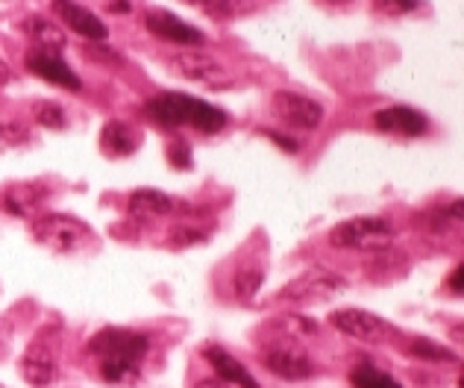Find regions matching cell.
<instances>
[{
  "mask_svg": "<svg viewBox=\"0 0 464 388\" xmlns=\"http://www.w3.org/2000/svg\"><path fill=\"white\" fill-rule=\"evenodd\" d=\"M450 282H453V291H456V294H461V268H456V270H453V279H450Z\"/></svg>",
  "mask_w": 464,
  "mask_h": 388,
  "instance_id": "d6a6232c",
  "label": "cell"
},
{
  "mask_svg": "<svg viewBox=\"0 0 464 388\" xmlns=\"http://www.w3.org/2000/svg\"><path fill=\"white\" fill-rule=\"evenodd\" d=\"M168 156L174 165H180V168H188L192 165V159H188V147H185V141H174V145L168 147Z\"/></svg>",
  "mask_w": 464,
  "mask_h": 388,
  "instance_id": "83f0119b",
  "label": "cell"
},
{
  "mask_svg": "<svg viewBox=\"0 0 464 388\" xmlns=\"http://www.w3.org/2000/svg\"><path fill=\"white\" fill-rule=\"evenodd\" d=\"M168 65L174 74H180L183 80L200 82V86H209V89H230L235 82L232 71L223 65L218 56H209L204 51H197V47H185V51L171 53Z\"/></svg>",
  "mask_w": 464,
  "mask_h": 388,
  "instance_id": "277c9868",
  "label": "cell"
},
{
  "mask_svg": "<svg viewBox=\"0 0 464 388\" xmlns=\"http://www.w3.org/2000/svg\"><path fill=\"white\" fill-rule=\"evenodd\" d=\"M24 62H27V68L33 71L35 77L53 82V86H59V89H65V91H82L80 74H77V71H71V65L62 59V53L33 47Z\"/></svg>",
  "mask_w": 464,
  "mask_h": 388,
  "instance_id": "30bf717a",
  "label": "cell"
},
{
  "mask_svg": "<svg viewBox=\"0 0 464 388\" xmlns=\"http://www.w3.org/2000/svg\"><path fill=\"white\" fill-rule=\"evenodd\" d=\"M324 4H332V6H347L353 0H324Z\"/></svg>",
  "mask_w": 464,
  "mask_h": 388,
  "instance_id": "836d02e7",
  "label": "cell"
},
{
  "mask_svg": "<svg viewBox=\"0 0 464 388\" xmlns=\"http://www.w3.org/2000/svg\"><path fill=\"white\" fill-rule=\"evenodd\" d=\"M391 241H394V227L388 218L376 215L350 218L329 232V244L338 251H385Z\"/></svg>",
  "mask_w": 464,
  "mask_h": 388,
  "instance_id": "3957f363",
  "label": "cell"
},
{
  "mask_svg": "<svg viewBox=\"0 0 464 388\" xmlns=\"http://www.w3.org/2000/svg\"><path fill=\"white\" fill-rule=\"evenodd\" d=\"M44 197L47 188L42 183H18L4 194V209L12 212V215H30L44 203Z\"/></svg>",
  "mask_w": 464,
  "mask_h": 388,
  "instance_id": "e0dca14e",
  "label": "cell"
},
{
  "mask_svg": "<svg viewBox=\"0 0 464 388\" xmlns=\"http://www.w3.org/2000/svg\"><path fill=\"white\" fill-rule=\"evenodd\" d=\"M30 141V127L21 121H0V145L4 147H21Z\"/></svg>",
  "mask_w": 464,
  "mask_h": 388,
  "instance_id": "d4e9b609",
  "label": "cell"
},
{
  "mask_svg": "<svg viewBox=\"0 0 464 388\" xmlns=\"http://www.w3.org/2000/svg\"><path fill=\"white\" fill-rule=\"evenodd\" d=\"M409 350L414 353V356L430 359V362H450V359H456L447 347H438V345H432V341H426V338H414Z\"/></svg>",
  "mask_w": 464,
  "mask_h": 388,
  "instance_id": "484cf974",
  "label": "cell"
},
{
  "mask_svg": "<svg viewBox=\"0 0 464 388\" xmlns=\"http://www.w3.org/2000/svg\"><path fill=\"white\" fill-rule=\"evenodd\" d=\"M261 279H265V268H261L256 259H250V262H241L232 277V289L238 298H253V294L261 289Z\"/></svg>",
  "mask_w": 464,
  "mask_h": 388,
  "instance_id": "ffe728a7",
  "label": "cell"
},
{
  "mask_svg": "<svg viewBox=\"0 0 464 388\" xmlns=\"http://www.w3.org/2000/svg\"><path fill=\"white\" fill-rule=\"evenodd\" d=\"M12 80H15V74H12V68L0 59V86H9Z\"/></svg>",
  "mask_w": 464,
  "mask_h": 388,
  "instance_id": "1f68e13d",
  "label": "cell"
},
{
  "mask_svg": "<svg viewBox=\"0 0 464 388\" xmlns=\"http://www.w3.org/2000/svg\"><path fill=\"white\" fill-rule=\"evenodd\" d=\"M347 289V279L332 274V270H308V274L291 279L289 286H282L279 300L289 303H324L329 298H336Z\"/></svg>",
  "mask_w": 464,
  "mask_h": 388,
  "instance_id": "52a82bcc",
  "label": "cell"
},
{
  "mask_svg": "<svg viewBox=\"0 0 464 388\" xmlns=\"http://www.w3.org/2000/svg\"><path fill=\"white\" fill-rule=\"evenodd\" d=\"M89 235H91V230L86 221L74 218V215H62V212H51V215H42L33 221V239L59 253L77 251Z\"/></svg>",
  "mask_w": 464,
  "mask_h": 388,
  "instance_id": "5b68a950",
  "label": "cell"
},
{
  "mask_svg": "<svg viewBox=\"0 0 464 388\" xmlns=\"http://www.w3.org/2000/svg\"><path fill=\"white\" fill-rule=\"evenodd\" d=\"M204 356H206V362L212 364V368H215L218 380L230 383L232 388H261V385L256 383V376L250 374L238 359H232L223 347H215V345H212V347L204 350Z\"/></svg>",
  "mask_w": 464,
  "mask_h": 388,
  "instance_id": "9a60e30c",
  "label": "cell"
},
{
  "mask_svg": "<svg viewBox=\"0 0 464 388\" xmlns=\"http://www.w3.org/2000/svg\"><path fill=\"white\" fill-rule=\"evenodd\" d=\"M277 329H282L289 341H297V338H308L317 333V324L312 317H303V315H282L277 321Z\"/></svg>",
  "mask_w": 464,
  "mask_h": 388,
  "instance_id": "7402d4cb",
  "label": "cell"
},
{
  "mask_svg": "<svg viewBox=\"0 0 464 388\" xmlns=\"http://www.w3.org/2000/svg\"><path fill=\"white\" fill-rule=\"evenodd\" d=\"M53 12L68 30H74L77 35H82V39H89V42H106V35H109V27H106L91 9L77 4V0H53Z\"/></svg>",
  "mask_w": 464,
  "mask_h": 388,
  "instance_id": "7c38bea8",
  "label": "cell"
},
{
  "mask_svg": "<svg viewBox=\"0 0 464 388\" xmlns=\"http://www.w3.org/2000/svg\"><path fill=\"white\" fill-rule=\"evenodd\" d=\"M209 235H212L209 227H200V223H180V227L171 232L168 241L176 247H194V244H204Z\"/></svg>",
  "mask_w": 464,
  "mask_h": 388,
  "instance_id": "cb8c5ba5",
  "label": "cell"
},
{
  "mask_svg": "<svg viewBox=\"0 0 464 388\" xmlns=\"http://www.w3.org/2000/svg\"><path fill=\"white\" fill-rule=\"evenodd\" d=\"M176 209V200L171 194L159 192V188H138V192L129 194V212L141 218H162L171 215Z\"/></svg>",
  "mask_w": 464,
  "mask_h": 388,
  "instance_id": "2e32d148",
  "label": "cell"
},
{
  "mask_svg": "<svg viewBox=\"0 0 464 388\" xmlns=\"http://www.w3.org/2000/svg\"><path fill=\"white\" fill-rule=\"evenodd\" d=\"M268 136H270L273 141H279V145H282L285 150H291V153L297 150V141H294V138H285V136H279V133H273V129H270V133H268Z\"/></svg>",
  "mask_w": 464,
  "mask_h": 388,
  "instance_id": "4dcf8cb0",
  "label": "cell"
},
{
  "mask_svg": "<svg viewBox=\"0 0 464 388\" xmlns=\"http://www.w3.org/2000/svg\"><path fill=\"white\" fill-rule=\"evenodd\" d=\"M100 147L109 156H129L138 147V133L124 121H109L100 133Z\"/></svg>",
  "mask_w": 464,
  "mask_h": 388,
  "instance_id": "ac0fdd59",
  "label": "cell"
},
{
  "mask_svg": "<svg viewBox=\"0 0 464 388\" xmlns=\"http://www.w3.org/2000/svg\"><path fill=\"white\" fill-rule=\"evenodd\" d=\"M374 124L376 129H383V133H391V136L418 138V136H426V129H430V118L418 109H412V106L397 103V106H388L383 112H376Z\"/></svg>",
  "mask_w": 464,
  "mask_h": 388,
  "instance_id": "4fadbf2b",
  "label": "cell"
},
{
  "mask_svg": "<svg viewBox=\"0 0 464 388\" xmlns=\"http://www.w3.org/2000/svg\"><path fill=\"white\" fill-rule=\"evenodd\" d=\"M261 362H265V368L277 376V380H285V383H303L315 374V364L308 359V353L303 347L291 345V341L289 345H270L265 350V356H261Z\"/></svg>",
  "mask_w": 464,
  "mask_h": 388,
  "instance_id": "ba28073f",
  "label": "cell"
},
{
  "mask_svg": "<svg viewBox=\"0 0 464 388\" xmlns=\"http://www.w3.org/2000/svg\"><path fill=\"white\" fill-rule=\"evenodd\" d=\"M24 30H27V35H33L35 47H42V51H62V47L68 44L65 33L53 27V21H44V18H30L24 21Z\"/></svg>",
  "mask_w": 464,
  "mask_h": 388,
  "instance_id": "d6986e66",
  "label": "cell"
},
{
  "mask_svg": "<svg viewBox=\"0 0 464 388\" xmlns=\"http://www.w3.org/2000/svg\"><path fill=\"white\" fill-rule=\"evenodd\" d=\"M185 4H192V6H194V4H197V6H204L206 0H185Z\"/></svg>",
  "mask_w": 464,
  "mask_h": 388,
  "instance_id": "e575fe53",
  "label": "cell"
},
{
  "mask_svg": "<svg viewBox=\"0 0 464 388\" xmlns=\"http://www.w3.org/2000/svg\"><path fill=\"white\" fill-rule=\"evenodd\" d=\"M33 115H35V121H39L42 127H47V129H62L68 124L65 109L53 100H39V103H35Z\"/></svg>",
  "mask_w": 464,
  "mask_h": 388,
  "instance_id": "603a6c76",
  "label": "cell"
},
{
  "mask_svg": "<svg viewBox=\"0 0 464 388\" xmlns=\"http://www.w3.org/2000/svg\"><path fill=\"white\" fill-rule=\"evenodd\" d=\"M21 376L30 385H35V388L53 385L56 376H59L56 353L47 345H42V341H35V345H30L27 350H24V356H21Z\"/></svg>",
  "mask_w": 464,
  "mask_h": 388,
  "instance_id": "5bb4252c",
  "label": "cell"
},
{
  "mask_svg": "<svg viewBox=\"0 0 464 388\" xmlns=\"http://www.w3.org/2000/svg\"><path fill=\"white\" fill-rule=\"evenodd\" d=\"M194 388H232L230 383H223V380H218V376H204V380H197L194 383Z\"/></svg>",
  "mask_w": 464,
  "mask_h": 388,
  "instance_id": "f1b7e54d",
  "label": "cell"
},
{
  "mask_svg": "<svg viewBox=\"0 0 464 388\" xmlns=\"http://www.w3.org/2000/svg\"><path fill=\"white\" fill-rule=\"evenodd\" d=\"M273 115L289 127V129H300V133H315V129L324 124V106L317 100L306 98V94L297 91H277L273 94Z\"/></svg>",
  "mask_w": 464,
  "mask_h": 388,
  "instance_id": "8992f818",
  "label": "cell"
},
{
  "mask_svg": "<svg viewBox=\"0 0 464 388\" xmlns=\"http://www.w3.org/2000/svg\"><path fill=\"white\" fill-rule=\"evenodd\" d=\"M145 27L150 35H156L159 42H171V44H180V47H197V51L206 44L204 30L192 27V24H185L183 18H176L165 9H147L145 12Z\"/></svg>",
  "mask_w": 464,
  "mask_h": 388,
  "instance_id": "9c48e42d",
  "label": "cell"
},
{
  "mask_svg": "<svg viewBox=\"0 0 464 388\" xmlns=\"http://www.w3.org/2000/svg\"><path fill=\"white\" fill-rule=\"evenodd\" d=\"M350 385L353 388H402L394 376L374 368V364H359V368L350 374Z\"/></svg>",
  "mask_w": 464,
  "mask_h": 388,
  "instance_id": "44dd1931",
  "label": "cell"
},
{
  "mask_svg": "<svg viewBox=\"0 0 464 388\" xmlns=\"http://www.w3.org/2000/svg\"><path fill=\"white\" fill-rule=\"evenodd\" d=\"M421 6V0H374V9L383 12V15H409V12H414Z\"/></svg>",
  "mask_w": 464,
  "mask_h": 388,
  "instance_id": "4316f807",
  "label": "cell"
},
{
  "mask_svg": "<svg viewBox=\"0 0 464 388\" xmlns=\"http://www.w3.org/2000/svg\"><path fill=\"white\" fill-rule=\"evenodd\" d=\"M329 324L338 329V333L350 336L355 341H365V345H379L388 336V326L383 324V317H376L367 309H338L329 315Z\"/></svg>",
  "mask_w": 464,
  "mask_h": 388,
  "instance_id": "8fae6325",
  "label": "cell"
},
{
  "mask_svg": "<svg viewBox=\"0 0 464 388\" xmlns=\"http://www.w3.org/2000/svg\"><path fill=\"white\" fill-rule=\"evenodd\" d=\"M109 9L115 12V15H127L133 6H129V0H109Z\"/></svg>",
  "mask_w": 464,
  "mask_h": 388,
  "instance_id": "f546056e",
  "label": "cell"
},
{
  "mask_svg": "<svg viewBox=\"0 0 464 388\" xmlns=\"http://www.w3.org/2000/svg\"><path fill=\"white\" fill-rule=\"evenodd\" d=\"M145 112L162 127H194L200 133H221L227 127V112L218 109L200 98H192V94L183 91H162L156 98H150L145 103Z\"/></svg>",
  "mask_w": 464,
  "mask_h": 388,
  "instance_id": "7a4b0ae2",
  "label": "cell"
},
{
  "mask_svg": "<svg viewBox=\"0 0 464 388\" xmlns=\"http://www.w3.org/2000/svg\"><path fill=\"white\" fill-rule=\"evenodd\" d=\"M89 353L98 359V371L106 383H129L141 371V362L150 353V338L136 329L106 326L91 336Z\"/></svg>",
  "mask_w": 464,
  "mask_h": 388,
  "instance_id": "6da1fadb",
  "label": "cell"
}]
</instances>
